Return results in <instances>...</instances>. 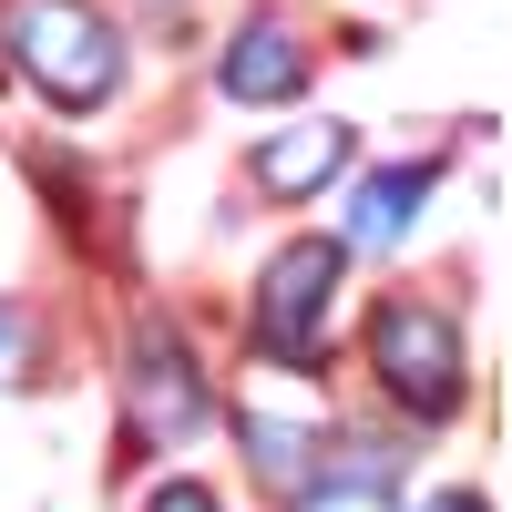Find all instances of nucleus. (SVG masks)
Segmentation results:
<instances>
[{
    "label": "nucleus",
    "instance_id": "obj_3",
    "mask_svg": "<svg viewBox=\"0 0 512 512\" xmlns=\"http://www.w3.org/2000/svg\"><path fill=\"white\" fill-rule=\"evenodd\" d=\"M349 287L338 236H287L246 287V349L267 369H328V308Z\"/></svg>",
    "mask_w": 512,
    "mask_h": 512
},
{
    "label": "nucleus",
    "instance_id": "obj_10",
    "mask_svg": "<svg viewBox=\"0 0 512 512\" xmlns=\"http://www.w3.org/2000/svg\"><path fill=\"white\" fill-rule=\"evenodd\" d=\"M144 512H226V502H216V482H195V472H185V482L144 492Z\"/></svg>",
    "mask_w": 512,
    "mask_h": 512
},
{
    "label": "nucleus",
    "instance_id": "obj_1",
    "mask_svg": "<svg viewBox=\"0 0 512 512\" xmlns=\"http://www.w3.org/2000/svg\"><path fill=\"white\" fill-rule=\"evenodd\" d=\"M0 52L52 113H103L123 93V31L103 0H11L0 11Z\"/></svg>",
    "mask_w": 512,
    "mask_h": 512
},
{
    "label": "nucleus",
    "instance_id": "obj_6",
    "mask_svg": "<svg viewBox=\"0 0 512 512\" xmlns=\"http://www.w3.org/2000/svg\"><path fill=\"white\" fill-rule=\"evenodd\" d=\"M308 72H318L308 21H287V11H246V21L226 31V52H216V93L246 103V113H277V103L308 93Z\"/></svg>",
    "mask_w": 512,
    "mask_h": 512
},
{
    "label": "nucleus",
    "instance_id": "obj_2",
    "mask_svg": "<svg viewBox=\"0 0 512 512\" xmlns=\"http://www.w3.org/2000/svg\"><path fill=\"white\" fill-rule=\"evenodd\" d=\"M369 349V379L390 390L410 420H451L461 400H472V359H461V318L451 297H420V287H390L359 328Z\"/></svg>",
    "mask_w": 512,
    "mask_h": 512
},
{
    "label": "nucleus",
    "instance_id": "obj_9",
    "mask_svg": "<svg viewBox=\"0 0 512 512\" xmlns=\"http://www.w3.org/2000/svg\"><path fill=\"white\" fill-rule=\"evenodd\" d=\"M31 359H41V349H31V318L11 308V297H0V390H21V379H31Z\"/></svg>",
    "mask_w": 512,
    "mask_h": 512
},
{
    "label": "nucleus",
    "instance_id": "obj_12",
    "mask_svg": "<svg viewBox=\"0 0 512 512\" xmlns=\"http://www.w3.org/2000/svg\"><path fill=\"white\" fill-rule=\"evenodd\" d=\"M420 512H492V502H482V492H431Z\"/></svg>",
    "mask_w": 512,
    "mask_h": 512
},
{
    "label": "nucleus",
    "instance_id": "obj_8",
    "mask_svg": "<svg viewBox=\"0 0 512 512\" xmlns=\"http://www.w3.org/2000/svg\"><path fill=\"white\" fill-rule=\"evenodd\" d=\"M349 154H359V134L338 113H287V134H267L246 154V185L277 195V205H308V195H328L338 175H349Z\"/></svg>",
    "mask_w": 512,
    "mask_h": 512
},
{
    "label": "nucleus",
    "instance_id": "obj_4",
    "mask_svg": "<svg viewBox=\"0 0 512 512\" xmlns=\"http://www.w3.org/2000/svg\"><path fill=\"white\" fill-rule=\"evenodd\" d=\"M328 441H338V420L318 400V369H267V359H256L236 379V451H246V472L267 482L277 502L318 482Z\"/></svg>",
    "mask_w": 512,
    "mask_h": 512
},
{
    "label": "nucleus",
    "instance_id": "obj_5",
    "mask_svg": "<svg viewBox=\"0 0 512 512\" xmlns=\"http://www.w3.org/2000/svg\"><path fill=\"white\" fill-rule=\"evenodd\" d=\"M123 420H134L154 451H185V441H205V420H216V379H205L195 338L175 318H144L134 328V359H123Z\"/></svg>",
    "mask_w": 512,
    "mask_h": 512
},
{
    "label": "nucleus",
    "instance_id": "obj_11",
    "mask_svg": "<svg viewBox=\"0 0 512 512\" xmlns=\"http://www.w3.org/2000/svg\"><path fill=\"white\" fill-rule=\"evenodd\" d=\"M297 512H390V492H338V482H308Z\"/></svg>",
    "mask_w": 512,
    "mask_h": 512
},
{
    "label": "nucleus",
    "instance_id": "obj_7",
    "mask_svg": "<svg viewBox=\"0 0 512 512\" xmlns=\"http://www.w3.org/2000/svg\"><path fill=\"white\" fill-rule=\"evenodd\" d=\"M451 185V154H410V164H369V175L338 195V256H390L410 226H420V205H431Z\"/></svg>",
    "mask_w": 512,
    "mask_h": 512
}]
</instances>
